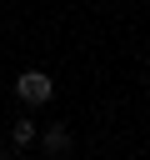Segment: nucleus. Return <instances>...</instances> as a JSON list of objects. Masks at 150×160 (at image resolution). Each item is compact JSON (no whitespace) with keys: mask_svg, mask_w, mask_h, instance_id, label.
Returning a JSON list of instances; mask_svg holds the SVG:
<instances>
[{"mask_svg":"<svg viewBox=\"0 0 150 160\" xmlns=\"http://www.w3.org/2000/svg\"><path fill=\"white\" fill-rule=\"evenodd\" d=\"M35 135H40V125H30V120H15V130H10V140H15L20 150H30V145H35Z\"/></svg>","mask_w":150,"mask_h":160,"instance_id":"3","label":"nucleus"},{"mask_svg":"<svg viewBox=\"0 0 150 160\" xmlns=\"http://www.w3.org/2000/svg\"><path fill=\"white\" fill-rule=\"evenodd\" d=\"M35 140L45 145V155H65V150H70V130H65V125H50V130L35 135Z\"/></svg>","mask_w":150,"mask_h":160,"instance_id":"2","label":"nucleus"},{"mask_svg":"<svg viewBox=\"0 0 150 160\" xmlns=\"http://www.w3.org/2000/svg\"><path fill=\"white\" fill-rule=\"evenodd\" d=\"M15 95H20L25 105H45V100L55 95V80H50L45 70H25V75L15 80Z\"/></svg>","mask_w":150,"mask_h":160,"instance_id":"1","label":"nucleus"}]
</instances>
